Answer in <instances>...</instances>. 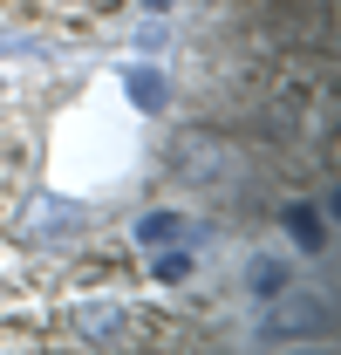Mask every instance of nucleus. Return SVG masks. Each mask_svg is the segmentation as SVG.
I'll use <instances>...</instances> for the list:
<instances>
[{
	"label": "nucleus",
	"mask_w": 341,
	"mask_h": 355,
	"mask_svg": "<svg viewBox=\"0 0 341 355\" xmlns=\"http://www.w3.org/2000/svg\"><path fill=\"white\" fill-rule=\"evenodd\" d=\"M170 171L184 184H198V191H232V184L253 178V150L239 137L212 130V123H191V130L170 137Z\"/></svg>",
	"instance_id": "obj_1"
},
{
	"label": "nucleus",
	"mask_w": 341,
	"mask_h": 355,
	"mask_svg": "<svg viewBox=\"0 0 341 355\" xmlns=\"http://www.w3.org/2000/svg\"><path fill=\"white\" fill-rule=\"evenodd\" d=\"M82 232H89V205L82 198H62V191H35V198L14 212V239H21V246L62 253V246H76Z\"/></svg>",
	"instance_id": "obj_2"
},
{
	"label": "nucleus",
	"mask_w": 341,
	"mask_h": 355,
	"mask_svg": "<svg viewBox=\"0 0 341 355\" xmlns=\"http://www.w3.org/2000/svg\"><path fill=\"white\" fill-rule=\"evenodd\" d=\"M321 335H335V308L321 294H307V287H280L273 308L259 314V342L266 349H280V342H321Z\"/></svg>",
	"instance_id": "obj_3"
},
{
	"label": "nucleus",
	"mask_w": 341,
	"mask_h": 355,
	"mask_svg": "<svg viewBox=\"0 0 341 355\" xmlns=\"http://www.w3.org/2000/svg\"><path fill=\"white\" fill-rule=\"evenodd\" d=\"M69 335L82 349H130L137 342V314L116 308V301H82V308L69 314Z\"/></svg>",
	"instance_id": "obj_4"
},
{
	"label": "nucleus",
	"mask_w": 341,
	"mask_h": 355,
	"mask_svg": "<svg viewBox=\"0 0 341 355\" xmlns=\"http://www.w3.org/2000/svg\"><path fill=\"white\" fill-rule=\"evenodd\" d=\"M123 96L143 110V116H164V110H170V76L150 69V62H130V69H123Z\"/></svg>",
	"instance_id": "obj_5"
},
{
	"label": "nucleus",
	"mask_w": 341,
	"mask_h": 355,
	"mask_svg": "<svg viewBox=\"0 0 341 355\" xmlns=\"http://www.w3.org/2000/svg\"><path fill=\"white\" fill-rule=\"evenodd\" d=\"M280 225H287V239H294L300 253H328V205H287L280 212Z\"/></svg>",
	"instance_id": "obj_6"
},
{
	"label": "nucleus",
	"mask_w": 341,
	"mask_h": 355,
	"mask_svg": "<svg viewBox=\"0 0 341 355\" xmlns=\"http://www.w3.org/2000/svg\"><path fill=\"white\" fill-rule=\"evenodd\" d=\"M246 287H253L259 301H273L280 287H294V266H287V260H273V253H259V260L246 266Z\"/></svg>",
	"instance_id": "obj_7"
},
{
	"label": "nucleus",
	"mask_w": 341,
	"mask_h": 355,
	"mask_svg": "<svg viewBox=\"0 0 341 355\" xmlns=\"http://www.w3.org/2000/svg\"><path fill=\"white\" fill-rule=\"evenodd\" d=\"M137 239H143V246H170V239H184V212H143V219H137Z\"/></svg>",
	"instance_id": "obj_8"
},
{
	"label": "nucleus",
	"mask_w": 341,
	"mask_h": 355,
	"mask_svg": "<svg viewBox=\"0 0 341 355\" xmlns=\"http://www.w3.org/2000/svg\"><path fill=\"white\" fill-rule=\"evenodd\" d=\"M150 273H157L164 287H184V280H191V253H184V246L170 239V246H157V260H150Z\"/></svg>",
	"instance_id": "obj_9"
},
{
	"label": "nucleus",
	"mask_w": 341,
	"mask_h": 355,
	"mask_svg": "<svg viewBox=\"0 0 341 355\" xmlns=\"http://www.w3.org/2000/svg\"><path fill=\"white\" fill-rule=\"evenodd\" d=\"M69 7H89V14H103V7H116V0H69Z\"/></svg>",
	"instance_id": "obj_10"
},
{
	"label": "nucleus",
	"mask_w": 341,
	"mask_h": 355,
	"mask_svg": "<svg viewBox=\"0 0 341 355\" xmlns=\"http://www.w3.org/2000/svg\"><path fill=\"white\" fill-rule=\"evenodd\" d=\"M143 7H150V14H170V7H177V0H143Z\"/></svg>",
	"instance_id": "obj_11"
}]
</instances>
